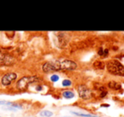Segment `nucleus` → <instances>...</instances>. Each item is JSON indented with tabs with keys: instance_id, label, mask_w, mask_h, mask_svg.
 <instances>
[{
	"instance_id": "f8f14e48",
	"label": "nucleus",
	"mask_w": 124,
	"mask_h": 117,
	"mask_svg": "<svg viewBox=\"0 0 124 117\" xmlns=\"http://www.w3.org/2000/svg\"><path fill=\"white\" fill-rule=\"evenodd\" d=\"M98 54L100 55V56H107V54H108V50L100 48V50L98 51Z\"/></svg>"
},
{
	"instance_id": "4468645a",
	"label": "nucleus",
	"mask_w": 124,
	"mask_h": 117,
	"mask_svg": "<svg viewBox=\"0 0 124 117\" xmlns=\"http://www.w3.org/2000/svg\"><path fill=\"white\" fill-rule=\"evenodd\" d=\"M59 79H60V77H59V76H57V75H53V76H51V77H50V80H51V81H53V82L58 81Z\"/></svg>"
},
{
	"instance_id": "423d86ee",
	"label": "nucleus",
	"mask_w": 124,
	"mask_h": 117,
	"mask_svg": "<svg viewBox=\"0 0 124 117\" xmlns=\"http://www.w3.org/2000/svg\"><path fill=\"white\" fill-rule=\"evenodd\" d=\"M17 78V75L16 73H8V74L4 75L3 76L2 80H1V82L4 86H9L12 83V81H14Z\"/></svg>"
},
{
	"instance_id": "9b49d317",
	"label": "nucleus",
	"mask_w": 124,
	"mask_h": 117,
	"mask_svg": "<svg viewBox=\"0 0 124 117\" xmlns=\"http://www.w3.org/2000/svg\"><path fill=\"white\" fill-rule=\"evenodd\" d=\"M72 114L74 115H78V116L80 117H98L96 115H90V114H84V113H80V112H71Z\"/></svg>"
},
{
	"instance_id": "7ed1b4c3",
	"label": "nucleus",
	"mask_w": 124,
	"mask_h": 117,
	"mask_svg": "<svg viewBox=\"0 0 124 117\" xmlns=\"http://www.w3.org/2000/svg\"><path fill=\"white\" fill-rule=\"evenodd\" d=\"M43 71L45 73L53 72V71H60V61L54 60V61H48L46 62L42 67Z\"/></svg>"
},
{
	"instance_id": "dca6fc26",
	"label": "nucleus",
	"mask_w": 124,
	"mask_h": 117,
	"mask_svg": "<svg viewBox=\"0 0 124 117\" xmlns=\"http://www.w3.org/2000/svg\"><path fill=\"white\" fill-rule=\"evenodd\" d=\"M101 106L102 107H109V105H107V104H102Z\"/></svg>"
},
{
	"instance_id": "1a4fd4ad",
	"label": "nucleus",
	"mask_w": 124,
	"mask_h": 117,
	"mask_svg": "<svg viewBox=\"0 0 124 117\" xmlns=\"http://www.w3.org/2000/svg\"><path fill=\"white\" fill-rule=\"evenodd\" d=\"M62 96L64 97L65 98H67V99H71V98H73L75 96L74 93L71 91H69V90H66V91H64L62 93Z\"/></svg>"
},
{
	"instance_id": "f03ea898",
	"label": "nucleus",
	"mask_w": 124,
	"mask_h": 117,
	"mask_svg": "<svg viewBox=\"0 0 124 117\" xmlns=\"http://www.w3.org/2000/svg\"><path fill=\"white\" fill-rule=\"evenodd\" d=\"M38 80V78L35 76H23L22 78L19 80L17 81V84H16V88L19 90H24L26 88H28L30 84L33 82H36Z\"/></svg>"
},
{
	"instance_id": "ddd939ff",
	"label": "nucleus",
	"mask_w": 124,
	"mask_h": 117,
	"mask_svg": "<svg viewBox=\"0 0 124 117\" xmlns=\"http://www.w3.org/2000/svg\"><path fill=\"white\" fill-rule=\"evenodd\" d=\"M71 85V81L68 79H65L62 81V86L63 87H70Z\"/></svg>"
},
{
	"instance_id": "f257e3e1",
	"label": "nucleus",
	"mask_w": 124,
	"mask_h": 117,
	"mask_svg": "<svg viewBox=\"0 0 124 117\" xmlns=\"http://www.w3.org/2000/svg\"><path fill=\"white\" fill-rule=\"evenodd\" d=\"M106 69L111 75L119 76H124V66L118 60L112 59L107 62Z\"/></svg>"
},
{
	"instance_id": "0eeeda50",
	"label": "nucleus",
	"mask_w": 124,
	"mask_h": 117,
	"mask_svg": "<svg viewBox=\"0 0 124 117\" xmlns=\"http://www.w3.org/2000/svg\"><path fill=\"white\" fill-rule=\"evenodd\" d=\"M93 67L97 70H104L106 67V64L101 60H96L93 62Z\"/></svg>"
},
{
	"instance_id": "39448f33",
	"label": "nucleus",
	"mask_w": 124,
	"mask_h": 117,
	"mask_svg": "<svg viewBox=\"0 0 124 117\" xmlns=\"http://www.w3.org/2000/svg\"><path fill=\"white\" fill-rule=\"evenodd\" d=\"M78 67V65L73 60L65 59L60 61V70H66V71H73Z\"/></svg>"
},
{
	"instance_id": "20e7f679",
	"label": "nucleus",
	"mask_w": 124,
	"mask_h": 117,
	"mask_svg": "<svg viewBox=\"0 0 124 117\" xmlns=\"http://www.w3.org/2000/svg\"><path fill=\"white\" fill-rule=\"evenodd\" d=\"M78 92L79 97L81 98L84 100H88L90 99L92 97V93H91V90L86 86V85H79L78 87Z\"/></svg>"
},
{
	"instance_id": "9d476101",
	"label": "nucleus",
	"mask_w": 124,
	"mask_h": 117,
	"mask_svg": "<svg viewBox=\"0 0 124 117\" xmlns=\"http://www.w3.org/2000/svg\"><path fill=\"white\" fill-rule=\"evenodd\" d=\"M53 115V112L50 111V110H43V111L40 112V115L43 117H52Z\"/></svg>"
},
{
	"instance_id": "6e6552de",
	"label": "nucleus",
	"mask_w": 124,
	"mask_h": 117,
	"mask_svg": "<svg viewBox=\"0 0 124 117\" xmlns=\"http://www.w3.org/2000/svg\"><path fill=\"white\" fill-rule=\"evenodd\" d=\"M108 87L111 89H114V90H120L122 89V86H121L120 83L116 82V81H111L108 83Z\"/></svg>"
},
{
	"instance_id": "2eb2a0df",
	"label": "nucleus",
	"mask_w": 124,
	"mask_h": 117,
	"mask_svg": "<svg viewBox=\"0 0 124 117\" xmlns=\"http://www.w3.org/2000/svg\"><path fill=\"white\" fill-rule=\"evenodd\" d=\"M5 60H6V55L0 53V63H4L5 64L6 63Z\"/></svg>"
}]
</instances>
